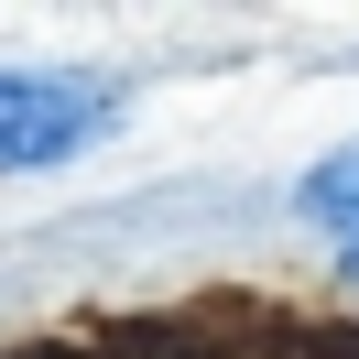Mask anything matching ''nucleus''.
<instances>
[{"instance_id":"nucleus-1","label":"nucleus","mask_w":359,"mask_h":359,"mask_svg":"<svg viewBox=\"0 0 359 359\" xmlns=\"http://www.w3.org/2000/svg\"><path fill=\"white\" fill-rule=\"evenodd\" d=\"M131 109L98 66H0V175H55Z\"/></svg>"},{"instance_id":"nucleus-2","label":"nucleus","mask_w":359,"mask_h":359,"mask_svg":"<svg viewBox=\"0 0 359 359\" xmlns=\"http://www.w3.org/2000/svg\"><path fill=\"white\" fill-rule=\"evenodd\" d=\"M305 207H316V218L337 229V240H348V229H359V153L316 163V175H305Z\"/></svg>"},{"instance_id":"nucleus-3","label":"nucleus","mask_w":359,"mask_h":359,"mask_svg":"<svg viewBox=\"0 0 359 359\" xmlns=\"http://www.w3.org/2000/svg\"><path fill=\"white\" fill-rule=\"evenodd\" d=\"M348 262H359V229H348Z\"/></svg>"}]
</instances>
